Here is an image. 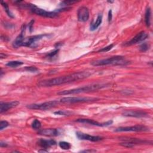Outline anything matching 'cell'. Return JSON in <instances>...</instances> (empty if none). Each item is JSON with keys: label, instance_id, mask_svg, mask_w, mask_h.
I'll return each mask as SVG.
<instances>
[{"label": "cell", "instance_id": "d590c367", "mask_svg": "<svg viewBox=\"0 0 153 153\" xmlns=\"http://www.w3.org/2000/svg\"><path fill=\"white\" fill-rule=\"evenodd\" d=\"M5 57H7V55L5 54H3L2 53H1V58L2 59V58H5Z\"/></svg>", "mask_w": 153, "mask_h": 153}, {"label": "cell", "instance_id": "484cf974", "mask_svg": "<svg viewBox=\"0 0 153 153\" xmlns=\"http://www.w3.org/2000/svg\"><path fill=\"white\" fill-rule=\"evenodd\" d=\"M54 114L56 115H70L72 114V112L69 111H56L54 112Z\"/></svg>", "mask_w": 153, "mask_h": 153}, {"label": "cell", "instance_id": "83f0119b", "mask_svg": "<svg viewBox=\"0 0 153 153\" xmlns=\"http://www.w3.org/2000/svg\"><path fill=\"white\" fill-rule=\"evenodd\" d=\"M114 46V44H110L104 48H102V49L99 50V51H97V52H107V51H109V50H111Z\"/></svg>", "mask_w": 153, "mask_h": 153}, {"label": "cell", "instance_id": "44dd1931", "mask_svg": "<svg viewBox=\"0 0 153 153\" xmlns=\"http://www.w3.org/2000/svg\"><path fill=\"white\" fill-rule=\"evenodd\" d=\"M23 64V62L17 60H14V61H10L6 63V66L10 67V68H16L18 66H20Z\"/></svg>", "mask_w": 153, "mask_h": 153}, {"label": "cell", "instance_id": "4316f807", "mask_svg": "<svg viewBox=\"0 0 153 153\" xmlns=\"http://www.w3.org/2000/svg\"><path fill=\"white\" fill-rule=\"evenodd\" d=\"M149 48V45L146 42H143L142 43L140 46H139V50L142 52H145Z\"/></svg>", "mask_w": 153, "mask_h": 153}, {"label": "cell", "instance_id": "cb8c5ba5", "mask_svg": "<svg viewBox=\"0 0 153 153\" xmlns=\"http://www.w3.org/2000/svg\"><path fill=\"white\" fill-rule=\"evenodd\" d=\"M41 126V122L38 120H34L32 123V127L34 129V130H38L40 128Z\"/></svg>", "mask_w": 153, "mask_h": 153}, {"label": "cell", "instance_id": "30bf717a", "mask_svg": "<svg viewBox=\"0 0 153 153\" xmlns=\"http://www.w3.org/2000/svg\"><path fill=\"white\" fill-rule=\"evenodd\" d=\"M89 16V10L87 7L85 6H82L78 8L77 11V17L78 21L81 22H85L88 20Z\"/></svg>", "mask_w": 153, "mask_h": 153}, {"label": "cell", "instance_id": "e0dca14e", "mask_svg": "<svg viewBox=\"0 0 153 153\" xmlns=\"http://www.w3.org/2000/svg\"><path fill=\"white\" fill-rule=\"evenodd\" d=\"M38 143L41 147L43 148L44 149H47L50 148L52 146L55 145L56 144V142L54 140H53V139L47 140V139H40L38 140Z\"/></svg>", "mask_w": 153, "mask_h": 153}, {"label": "cell", "instance_id": "8992f818", "mask_svg": "<svg viewBox=\"0 0 153 153\" xmlns=\"http://www.w3.org/2000/svg\"><path fill=\"white\" fill-rule=\"evenodd\" d=\"M98 100L94 97H65L60 99V102L63 103H74L79 102H88Z\"/></svg>", "mask_w": 153, "mask_h": 153}, {"label": "cell", "instance_id": "4dcf8cb0", "mask_svg": "<svg viewBox=\"0 0 153 153\" xmlns=\"http://www.w3.org/2000/svg\"><path fill=\"white\" fill-rule=\"evenodd\" d=\"M76 2H77L76 1H64L62 2V4H63V5H72Z\"/></svg>", "mask_w": 153, "mask_h": 153}, {"label": "cell", "instance_id": "277c9868", "mask_svg": "<svg viewBox=\"0 0 153 153\" xmlns=\"http://www.w3.org/2000/svg\"><path fill=\"white\" fill-rule=\"evenodd\" d=\"M59 100H50L48 102H45L41 103H32L27 105L26 106L27 108L30 109H36V110H48L52 108L57 106Z\"/></svg>", "mask_w": 153, "mask_h": 153}, {"label": "cell", "instance_id": "5bb4252c", "mask_svg": "<svg viewBox=\"0 0 153 153\" xmlns=\"http://www.w3.org/2000/svg\"><path fill=\"white\" fill-rule=\"evenodd\" d=\"M147 114L145 112L142 111H126L123 112V115L126 117L141 118L147 116Z\"/></svg>", "mask_w": 153, "mask_h": 153}, {"label": "cell", "instance_id": "603a6c76", "mask_svg": "<svg viewBox=\"0 0 153 153\" xmlns=\"http://www.w3.org/2000/svg\"><path fill=\"white\" fill-rule=\"evenodd\" d=\"M59 146L65 150H68L71 147V145L69 143L67 142H65V141H61L59 143Z\"/></svg>", "mask_w": 153, "mask_h": 153}, {"label": "cell", "instance_id": "d6986e66", "mask_svg": "<svg viewBox=\"0 0 153 153\" xmlns=\"http://www.w3.org/2000/svg\"><path fill=\"white\" fill-rule=\"evenodd\" d=\"M102 15L99 14L97 16L96 21L94 23H92L91 25H90V30L93 31V30H95L96 29H97V27L102 23Z\"/></svg>", "mask_w": 153, "mask_h": 153}, {"label": "cell", "instance_id": "7c38bea8", "mask_svg": "<svg viewBox=\"0 0 153 153\" xmlns=\"http://www.w3.org/2000/svg\"><path fill=\"white\" fill-rule=\"evenodd\" d=\"M76 136L79 140H86L91 142H98L103 139L102 137L99 136H92L80 131L76 132Z\"/></svg>", "mask_w": 153, "mask_h": 153}, {"label": "cell", "instance_id": "ffe728a7", "mask_svg": "<svg viewBox=\"0 0 153 153\" xmlns=\"http://www.w3.org/2000/svg\"><path fill=\"white\" fill-rule=\"evenodd\" d=\"M151 10L149 7H148L145 11V22L147 27L151 26Z\"/></svg>", "mask_w": 153, "mask_h": 153}, {"label": "cell", "instance_id": "7402d4cb", "mask_svg": "<svg viewBox=\"0 0 153 153\" xmlns=\"http://www.w3.org/2000/svg\"><path fill=\"white\" fill-rule=\"evenodd\" d=\"M1 4L2 6L4 7V10L5 11V12H6L7 14L10 17H11V18H14V16H13V13L10 11V8H9V7H8V4H7L6 2H5L2 1H1Z\"/></svg>", "mask_w": 153, "mask_h": 153}, {"label": "cell", "instance_id": "7a4b0ae2", "mask_svg": "<svg viewBox=\"0 0 153 153\" xmlns=\"http://www.w3.org/2000/svg\"><path fill=\"white\" fill-rule=\"evenodd\" d=\"M110 85L108 83H94L90 85H87L85 86L73 88L68 90L60 91L57 93L59 95H69V94H78L81 93H85L93 91L96 90H98L100 89H102L106 87H108Z\"/></svg>", "mask_w": 153, "mask_h": 153}, {"label": "cell", "instance_id": "52a82bcc", "mask_svg": "<svg viewBox=\"0 0 153 153\" xmlns=\"http://www.w3.org/2000/svg\"><path fill=\"white\" fill-rule=\"evenodd\" d=\"M48 36L47 34H41V35H36L31 36L29 37L25 38L23 41L22 42V46L27 47H35V45L37 41H39L41 39H42L44 36Z\"/></svg>", "mask_w": 153, "mask_h": 153}, {"label": "cell", "instance_id": "d4e9b609", "mask_svg": "<svg viewBox=\"0 0 153 153\" xmlns=\"http://www.w3.org/2000/svg\"><path fill=\"white\" fill-rule=\"evenodd\" d=\"M59 49H56L54 50V51H53L52 52H50L49 53H48L47 55H46V57L48 58V59H53L54 57H56L57 56V54H58L59 53Z\"/></svg>", "mask_w": 153, "mask_h": 153}, {"label": "cell", "instance_id": "ac0fdd59", "mask_svg": "<svg viewBox=\"0 0 153 153\" xmlns=\"http://www.w3.org/2000/svg\"><path fill=\"white\" fill-rule=\"evenodd\" d=\"M121 139L123 141H127V142H129L132 143L133 144L135 145H137V144H147L149 143V140H142L140 139H137V138H131V137H123L121 138Z\"/></svg>", "mask_w": 153, "mask_h": 153}, {"label": "cell", "instance_id": "d6a6232c", "mask_svg": "<svg viewBox=\"0 0 153 153\" xmlns=\"http://www.w3.org/2000/svg\"><path fill=\"white\" fill-rule=\"evenodd\" d=\"M112 10H110L108 12V21L109 22H111V20H112Z\"/></svg>", "mask_w": 153, "mask_h": 153}, {"label": "cell", "instance_id": "5b68a950", "mask_svg": "<svg viewBox=\"0 0 153 153\" xmlns=\"http://www.w3.org/2000/svg\"><path fill=\"white\" fill-rule=\"evenodd\" d=\"M28 8H29L30 10L34 14L44 17H48V18H54L57 16V13L55 11H47L44 9L40 8L36 6L34 4H27Z\"/></svg>", "mask_w": 153, "mask_h": 153}, {"label": "cell", "instance_id": "836d02e7", "mask_svg": "<svg viewBox=\"0 0 153 153\" xmlns=\"http://www.w3.org/2000/svg\"><path fill=\"white\" fill-rule=\"evenodd\" d=\"M0 146L1 147H6L7 146V143L3 142L2 141H1L0 142Z\"/></svg>", "mask_w": 153, "mask_h": 153}, {"label": "cell", "instance_id": "6da1fadb", "mask_svg": "<svg viewBox=\"0 0 153 153\" xmlns=\"http://www.w3.org/2000/svg\"><path fill=\"white\" fill-rule=\"evenodd\" d=\"M90 75L91 74L87 71L75 72L65 76H61L56 78L40 81L38 83V85L42 87H48L54 85H59L66 83H69L76 81L88 78Z\"/></svg>", "mask_w": 153, "mask_h": 153}, {"label": "cell", "instance_id": "4fadbf2b", "mask_svg": "<svg viewBox=\"0 0 153 153\" xmlns=\"http://www.w3.org/2000/svg\"><path fill=\"white\" fill-rule=\"evenodd\" d=\"M20 104V102L17 100L8 102H1L0 103V113L2 114L13 108L16 107Z\"/></svg>", "mask_w": 153, "mask_h": 153}, {"label": "cell", "instance_id": "3957f363", "mask_svg": "<svg viewBox=\"0 0 153 153\" xmlns=\"http://www.w3.org/2000/svg\"><path fill=\"white\" fill-rule=\"evenodd\" d=\"M128 61H127L124 56H115L107 59L97 60L92 62L91 64L93 66H99L105 65H118V66H125L128 64Z\"/></svg>", "mask_w": 153, "mask_h": 153}, {"label": "cell", "instance_id": "f1b7e54d", "mask_svg": "<svg viewBox=\"0 0 153 153\" xmlns=\"http://www.w3.org/2000/svg\"><path fill=\"white\" fill-rule=\"evenodd\" d=\"M25 69L30 72H37L38 71V69L35 66H26Z\"/></svg>", "mask_w": 153, "mask_h": 153}, {"label": "cell", "instance_id": "8fae6325", "mask_svg": "<svg viewBox=\"0 0 153 153\" xmlns=\"http://www.w3.org/2000/svg\"><path fill=\"white\" fill-rule=\"evenodd\" d=\"M75 121L78 122V123H86V124H88L93 125V126H99V127L108 126L109 125H111L113 123L112 120H109L106 122H105V123H98L97 121H96L93 120L85 119V118L78 119Z\"/></svg>", "mask_w": 153, "mask_h": 153}, {"label": "cell", "instance_id": "9c48e42d", "mask_svg": "<svg viewBox=\"0 0 153 153\" xmlns=\"http://www.w3.org/2000/svg\"><path fill=\"white\" fill-rule=\"evenodd\" d=\"M148 130V128L143 125H135L130 127H120L116 128L114 131L122 132V131H143Z\"/></svg>", "mask_w": 153, "mask_h": 153}, {"label": "cell", "instance_id": "2e32d148", "mask_svg": "<svg viewBox=\"0 0 153 153\" xmlns=\"http://www.w3.org/2000/svg\"><path fill=\"white\" fill-rule=\"evenodd\" d=\"M38 134L45 136H57L59 135V130L57 128H44L38 131Z\"/></svg>", "mask_w": 153, "mask_h": 153}, {"label": "cell", "instance_id": "f546056e", "mask_svg": "<svg viewBox=\"0 0 153 153\" xmlns=\"http://www.w3.org/2000/svg\"><path fill=\"white\" fill-rule=\"evenodd\" d=\"M9 126V123L7 121H1L0 122V130H2L4 128L7 127Z\"/></svg>", "mask_w": 153, "mask_h": 153}, {"label": "cell", "instance_id": "9a60e30c", "mask_svg": "<svg viewBox=\"0 0 153 153\" xmlns=\"http://www.w3.org/2000/svg\"><path fill=\"white\" fill-rule=\"evenodd\" d=\"M25 29H26V26L23 25L22 27V32H21L20 34L19 35L16 37V38L15 39V40L14 41V42L13 43V46L14 48H18L19 47H22V42H23V39L25 38Z\"/></svg>", "mask_w": 153, "mask_h": 153}, {"label": "cell", "instance_id": "1f68e13d", "mask_svg": "<svg viewBox=\"0 0 153 153\" xmlns=\"http://www.w3.org/2000/svg\"><path fill=\"white\" fill-rule=\"evenodd\" d=\"M81 152H96V150L95 149H85L83 151H81Z\"/></svg>", "mask_w": 153, "mask_h": 153}, {"label": "cell", "instance_id": "e575fe53", "mask_svg": "<svg viewBox=\"0 0 153 153\" xmlns=\"http://www.w3.org/2000/svg\"><path fill=\"white\" fill-rule=\"evenodd\" d=\"M38 152H48V151H47V150H45V149L43 148V149H42L39 150Z\"/></svg>", "mask_w": 153, "mask_h": 153}, {"label": "cell", "instance_id": "ba28073f", "mask_svg": "<svg viewBox=\"0 0 153 153\" xmlns=\"http://www.w3.org/2000/svg\"><path fill=\"white\" fill-rule=\"evenodd\" d=\"M148 35L145 31H141L139 32L136 35H135L131 39L128 41V42H125L123 45L124 46H130L132 45H134L138 43H140L144 40H145L148 38Z\"/></svg>", "mask_w": 153, "mask_h": 153}]
</instances>
